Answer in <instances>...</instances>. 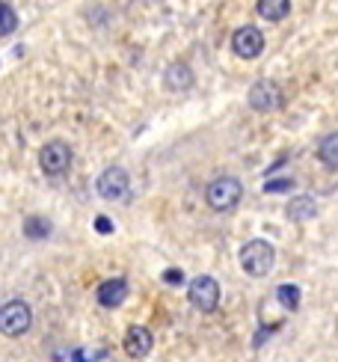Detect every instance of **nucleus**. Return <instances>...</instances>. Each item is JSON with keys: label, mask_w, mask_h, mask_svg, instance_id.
<instances>
[{"label": "nucleus", "mask_w": 338, "mask_h": 362, "mask_svg": "<svg viewBox=\"0 0 338 362\" xmlns=\"http://www.w3.org/2000/svg\"><path fill=\"white\" fill-rule=\"evenodd\" d=\"M95 190H98L101 199L119 202V199H125V196H128L131 178H128V173L122 170V167H107V170L98 175V181H95Z\"/></svg>", "instance_id": "nucleus-6"}, {"label": "nucleus", "mask_w": 338, "mask_h": 362, "mask_svg": "<svg viewBox=\"0 0 338 362\" xmlns=\"http://www.w3.org/2000/svg\"><path fill=\"white\" fill-rule=\"evenodd\" d=\"M255 9L264 21H282L291 12V0H258Z\"/></svg>", "instance_id": "nucleus-13"}, {"label": "nucleus", "mask_w": 338, "mask_h": 362, "mask_svg": "<svg viewBox=\"0 0 338 362\" xmlns=\"http://www.w3.org/2000/svg\"><path fill=\"white\" fill-rule=\"evenodd\" d=\"M163 86L169 93H187L193 86V71L187 63H173L166 71H163Z\"/></svg>", "instance_id": "nucleus-11"}, {"label": "nucleus", "mask_w": 338, "mask_h": 362, "mask_svg": "<svg viewBox=\"0 0 338 362\" xmlns=\"http://www.w3.org/2000/svg\"><path fill=\"white\" fill-rule=\"evenodd\" d=\"M232 51L240 59H255L261 51H264V33L258 27L247 24V27H238L235 36H232Z\"/></svg>", "instance_id": "nucleus-8"}, {"label": "nucleus", "mask_w": 338, "mask_h": 362, "mask_svg": "<svg viewBox=\"0 0 338 362\" xmlns=\"http://www.w3.org/2000/svg\"><path fill=\"white\" fill-rule=\"evenodd\" d=\"M317 158H320V163H324V167L338 170V134H330V137L320 140V146H317Z\"/></svg>", "instance_id": "nucleus-15"}, {"label": "nucleus", "mask_w": 338, "mask_h": 362, "mask_svg": "<svg viewBox=\"0 0 338 362\" xmlns=\"http://www.w3.org/2000/svg\"><path fill=\"white\" fill-rule=\"evenodd\" d=\"M54 232V226L48 217H27L24 220V238L27 240H48Z\"/></svg>", "instance_id": "nucleus-14"}, {"label": "nucleus", "mask_w": 338, "mask_h": 362, "mask_svg": "<svg viewBox=\"0 0 338 362\" xmlns=\"http://www.w3.org/2000/svg\"><path fill=\"white\" fill-rule=\"evenodd\" d=\"M247 101H250V107L258 110V113L279 110L282 107V89L276 86L273 81H258V83H252Z\"/></svg>", "instance_id": "nucleus-7"}, {"label": "nucleus", "mask_w": 338, "mask_h": 362, "mask_svg": "<svg viewBox=\"0 0 338 362\" xmlns=\"http://www.w3.org/2000/svg\"><path fill=\"white\" fill-rule=\"evenodd\" d=\"M243 199V185L235 175H220L205 187V202L214 211H232Z\"/></svg>", "instance_id": "nucleus-2"}, {"label": "nucleus", "mask_w": 338, "mask_h": 362, "mask_svg": "<svg viewBox=\"0 0 338 362\" xmlns=\"http://www.w3.org/2000/svg\"><path fill=\"white\" fill-rule=\"evenodd\" d=\"M39 167L45 175H66L71 167V148L63 140L45 143L42 152H39Z\"/></svg>", "instance_id": "nucleus-5"}, {"label": "nucleus", "mask_w": 338, "mask_h": 362, "mask_svg": "<svg viewBox=\"0 0 338 362\" xmlns=\"http://www.w3.org/2000/svg\"><path fill=\"white\" fill-rule=\"evenodd\" d=\"M128 300V282L125 279H107L98 285V303L104 309H116Z\"/></svg>", "instance_id": "nucleus-9"}, {"label": "nucleus", "mask_w": 338, "mask_h": 362, "mask_svg": "<svg viewBox=\"0 0 338 362\" xmlns=\"http://www.w3.org/2000/svg\"><path fill=\"white\" fill-rule=\"evenodd\" d=\"M276 300H279L288 312H297L300 309V288L297 285H291V282H285V285L276 288Z\"/></svg>", "instance_id": "nucleus-16"}, {"label": "nucleus", "mask_w": 338, "mask_h": 362, "mask_svg": "<svg viewBox=\"0 0 338 362\" xmlns=\"http://www.w3.org/2000/svg\"><path fill=\"white\" fill-rule=\"evenodd\" d=\"M273 262H276V250H273V244H267L264 238H255V240H250V244L240 247V267H243L247 276H255V279L267 276Z\"/></svg>", "instance_id": "nucleus-1"}, {"label": "nucleus", "mask_w": 338, "mask_h": 362, "mask_svg": "<svg viewBox=\"0 0 338 362\" xmlns=\"http://www.w3.org/2000/svg\"><path fill=\"white\" fill-rule=\"evenodd\" d=\"M181 279H184L181 270H166V274H163V282H173V285H175V282H181Z\"/></svg>", "instance_id": "nucleus-20"}, {"label": "nucleus", "mask_w": 338, "mask_h": 362, "mask_svg": "<svg viewBox=\"0 0 338 362\" xmlns=\"http://www.w3.org/2000/svg\"><path fill=\"white\" fill-rule=\"evenodd\" d=\"M294 185H291V178H282V181H267L264 185V190L267 193H276V190H291Z\"/></svg>", "instance_id": "nucleus-18"}, {"label": "nucleus", "mask_w": 338, "mask_h": 362, "mask_svg": "<svg viewBox=\"0 0 338 362\" xmlns=\"http://www.w3.org/2000/svg\"><path fill=\"white\" fill-rule=\"evenodd\" d=\"M285 214L294 223H309L317 214V202L312 199V196H294V199L285 205Z\"/></svg>", "instance_id": "nucleus-12"}, {"label": "nucleus", "mask_w": 338, "mask_h": 362, "mask_svg": "<svg viewBox=\"0 0 338 362\" xmlns=\"http://www.w3.org/2000/svg\"><path fill=\"white\" fill-rule=\"evenodd\" d=\"M30 324H33V309H30L24 300H6L0 306V333L9 336V339H18L24 336Z\"/></svg>", "instance_id": "nucleus-3"}, {"label": "nucleus", "mask_w": 338, "mask_h": 362, "mask_svg": "<svg viewBox=\"0 0 338 362\" xmlns=\"http://www.w3.org/2000/svg\"><path fill=\"white\" fill-rule=\"evenodd\" d=\"M95 229H98L101 235H110V232H113V223L107 220V217H95Z\"/></svg>", "instance_id": "nucleus-19"}, {"label": "nucleus", "mask_w": 338, "mask_h": 362, "mask_svg": "<svg viewBox=\"0 0 338 362\" xmlns=\"http://www.w3.org/2000/svg\"><path fill=\"white\" fill-rule=\"evenodd\" d=\"M15 27H18V15H15V9L9 4L0 0V36H9Z\"/></svg>", "instance_id": "nucleus-17"}, {"label": "nucleus", "mask_w": 338, "mask_h": 362, "mask_svg": "<svg viewBox=\"0 0 338 362\" xmlns=\"http://www.w3.org/2000/svg\"><path fill=\"white\" fill-rule=\"evenodd\" d=\"M187 300H190V306L196 312H202V315L214 312L220 306V282L214 276H196V279H190Z\"/></svg>", "instance_id": "nucleus-4"}, {"label": "nucleus", "mask_w": 338, "mask_h": 362, "mask_svg": "<svg viewBox=\"0 0 338 362\" xmlns=\"http://www.w3.org/2000/svg\"><path fill=\"white\" fill-rule=\"evenodd\" d=\"M151 344H155V339H151V333H148L146 327H131L128 333H125V354H128L131 359L148 356Z\"/></svg>", "instance_id": "nucleus-10"}]
</instances>
